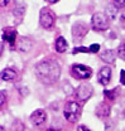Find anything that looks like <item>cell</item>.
Instances as JSON below:
<instances>
[{"label": "cell", "instance_id": "cell-17", "mask_svg": "<svg viewBox=\"0 0 125 131\" xmlns=\"http://www.w3.org/2000/svg\"><path fill=\"white\" fill-rule=\"evenodd\" d=\"M118 56H119L121 59H124L125 58V46H124V43L120 44V47H119V49H118Z\"/></svg>", "mask_w": 125, "mask_h": 131}, {"label": "cell", "instance_id": "cell-19", "mask_svg": "<svg viewBox=\"0 0 125 131\" xmlns=\"http://www.w3.org/2000/svg\"><path fill=\"white\" fill-rule=\"evenodd\" d=\"M99 50H100V46L96 44V43H95V44H91V46L89 47V52H90V53H97Z\"/></svg>", "mask_w": 125, "mask_h": 131}, {"label": "cell", "instance_id": "cell-23", "mask_svg": "<svg viewBox=\"0 0 125 131\" xmlns=\"http://www.w3.org/2000/svg\"><path fill=\"white\" fill-rule=\"evenodd\" d=\"M9 0H0V6H6Z\"/></svg>", "mask_w": 125, "mask_h": 131}, {"label": "cell", "instance_id": "cell-20", "mask_svg": "<svg viewBox=\"0 0 125 131\" xmlns=\"http://www.w3.org/2000/svg\"><path fill=\"white\" fill-rule=\"evenodd\" d=\"M114 3L116 8H123L125 5V0H114Z\"/></svg>", "mask_w": 125, "mask_h": 131}, {"label": "cell", "instance_id": "cell-24", "mask_svg": "<svg viewBox=\"0 0 125 131\" xmlns=\"http://www.w3.org/2000/svg\"><path fill=\"white\" fill-rule=\"evenodd\" d=\"M3 50H4V46L0 43V56H1V53H3Z\"/></svg>", "mask_w": 125, "mask_h": 131}, {"label": "cell", "instance_id": "cell-16", "mask_svg": "<svg viewBox=\"0 0 125 131\" xmlns=\"http://www.w3.org/2000/svg\"><path fill=\"white\" fill-rule=\"evenodd\" d=\"M80 52H82V53H90L89 52V47H81V46H77V47H75L73 48V54H77Z\"/></svg>", "mask_w": 125, "mask_h": 131}, {"label": "cell", "instance_id": "cell-4", "mask_svg": "<svg viewBox=\"0 0 125 131\" xmlns=\"http://www.w3.org/2000/svg\"><path fill=\"white\" fill-rule=\"evenodd\" d=\"M71 72L73 77L77 80H89L92 76V69L83 64H73L71 68Z\"/></svg>", "mask_w": 125, "mask_h": 131}, {"label": "cell", "instance_id": "cell-22", "mask_svg": "<svg viewBox=\"0 0 125 131\" xmlns=\"http://www.w3.org/2000/svg\"><path fill=\"white\" fill-rule=\"evenodd\" d=\"M77 131H91L87 126H85V125H80L77 127Z\"/></svg>", "mask_w": 125, "mask_h": 131}, {"label": "cell", "instance_id": "cell-11", "mask_svg": "<svg viewBox=\"0 0 125 131\" xmlns=\"http://www.w3.org/2000/svg\"><path fill=\"white\" fill-rule=\"evenodd\" d=\"M3 39L5 42H8L12 46V48H13V46H14L15 39H16V32L13 30V29H5L4 33H3Z\"/></svg>", "mask_w": 125, "mask_h": 131}, {"label": "cell", "instance_id": "cell-18", "mask_svg": "<svg viewBox=\"0 0 125 131\" xmlns=\"http://www.w3.org/2000/svg\"><path fill=\"white\" fill-rule=\"evenodd\" d=\"M104 95L106 96L108 98H110V100H114L115 98V92H114V90H105L104 91Z\"/></svg>", "mask_w": 125, "mask_h": 131}, {"label": "cell", "instance_id": "cell-21", "mask_svg": "<svg viewBox=\"0 0 125 131\" xmlns=\"http://www.w3.org/2000/svg\"><path fill=\"white\" fill-rule=\"evenodd\" d=\"M120 82H121V84H124L125 83V71L124 69L120 72Z\"/></svg>", "mask_w": 125, "mask_h": 131}, {"label": "cell", "instance_id": "cell-27", "mask_svg": "<svg viewBox=\"0 0 125 131\" xmlns=\"http://www.w3.org/2000/svg\"><path fill=\"white\" fill-rule=\"evenodd\" d=\"M47 131H54V130H53V129H48Z\"/></svg>", "mask_w": 125, "mask_h": 131}, {"label": "cell", "instance_id": "cell-13", "mask_svg": "<svg viewBox=\"0 0 125 131\" xmlns=\"http://www.w3.org/2000/svg\"><path fill=\"white\" fill-rule=\"evenodd\" d=\"M32 46H33V43H32L28 38H23V39L19 42L18 49H19L20 52H23V53H28L32 49Z\"/></svg>", "mask_w": 125, "mask_h": 131}, {"label": "cell", "instance_id": "cell-1", "mask_svg": "<svg viewBox=\"0 0 125 131\" xmlns=\"http://www.w3.org/2000/svg\"><path fill=\"white\" fill-rule=\"evenodd\" d=\"M35 76L44 84H52L58 81L61 76V67L54 59H44L35 66Z\"/></svg>", "mask_w": 125, "mask_h": 131}, {"label": "cell", "instance_id": "cell-3", "mask_svg": "<svg viewBox=\"0 0 125 131\" xmlns=\"http://www.w3.org/2000/svg\"><path fill=\"white\" fill-rule=\"evenodd\" d=\"M91 24L92 28L97 32L106 30L109 28V18L105 13H95L91 18Z\"/></svg>", "mask_w": 125, "mask_h": 131}, {"label": "cell", "instance_id": "cell-14", "mask_svg": "<svg viewBox=\"0 0 125 131\" xmlns=\"http://www.w3.org/2000/svg\"><path fill=\"white\" fill-rule=\"evenodd\" d=\"M101 59L104 61V62H106V63H114V61H115V53H114V50H105L102 54H101Z\"/></svg>", "mask_w": 125, "mask_h": 131}, {"label": "cell", "instance_id": "cell-8", "mask_svg": "<svg viewBox=\"0 0 125 131\" xmlns=\"http://www.w3.org/2000/svg\"><path fill=\"white\" fill-rule=\"evenodd\" d=\"M110 80H111V68L110 67H104L100 69L97 73V81L102 86H108Z\"/></svg>", "mask_w": 125, "mask_h": 131}, {"label": "cell", "instance_id": "cell-25", "mask_svg": "<svg viewBox=\"0 0 125 131\" xmlns=\"http://www.w3.org/2000/svg\"><path fill=\"white\" fill-rule=\"evenodd\" d=\"M48 1H49V3H57L58 0H48Z\"/></svg>", "mask_w": 125, "mask_h": 131}, {"label": "cell", "instance_id": "cell-10", "mask_svg": "<svg viewBox=\"0 0 125 131\" xmlns=\"http://www.w3.org/2000/svg\"><path fill=\"white\" fill-rule=\"evenodd\" d=\"M0 78L5 82H12L15 81L18 78V72L13 68H5L0 72Z\"/></svg>", "mask_w": 125, "mask_h": 131}, {"label": "cell", "instance_id": "cell-7", "mask_svg": "<svg viewBox=\"0 0 125 131\" xmlns=\"http://www.w3.org/2000/svg\"><path fill=\"white\" fill-rule=\"evenodd\" d=\"M47 121V112L44 110H35L33 114L31 115V122L35 126H41Z\"/></svg>", "mask_w": 125, "mask_h": 131}, {"label": "cell", "instance_id": "cell-2", "mask_svg": "<svg viewBox=\"0 0 125 131\" xmlns=\"http://www.w3.org/2000/svg\"><path fill=\"white\" fill-rule=\"evenodd\" d=\"M63 115H64V118L68 122H72L73 124V122H76L78 118H80L81 106L78 105L77 102H75V101H70L63 107Z\"/></svg>", "mask_w": 125, "mask_h": 131}, {"label": "cell", "instance_id": "cell-26", "mask_svg": "<svg viewBox=\"0 0 125 131\" xmlns=\"http://www.w3.org/2000/svg\"><path fill=\"white\" fill-rule=\"evenodd\" d=\"M0 131H5V129H4L3 126H0Z\"/></svg>", "mask_w": 125, "mask_h": 131}, {"label": "cell", "instance_id": "cell-12", "mask_svg": "<svg viewBox=\"0 0 125 131\" xmlns=\"http://www.w3.org/2000/svg\"><path fill=\"white\" fill-rule=\"evenodd\" d=\"M54 48L58 53H64L67 48H68V44H67V40L63 38V37H58L57 40H56V44H54Z\"/></svg>", "mask_w": 125, "mask_h": 131}, {"label": "cell", "instance_id": "cell-5", "mask_svg": "<svg viewBox=\"0 0 125 131\" xmlns=\"http://www.w3.org/2000/svg\"><path fill=\"white\" fill-rule=\"evenodd\" d=\"M39 23L43 28L51 29L54 24V14L49 10V9H42L41 14H39Z\"/></svg>", "mask_w": 125, "mask_h": 131}, {"label": "cell", "instance_id": "cell-9", "mask_svg": "<svg viewBox=\"0 0 125 131\" xmlns=\"http://www.w3.org/2000/svg\"><path fill=\"white\" fill-rule=\"evenodd\" d=\"M86 33H87V27H86V24H76L75 27H73V29H72V34H73V38H75V40L76 42H80L85 35H86Z\"/></svg>", "mask_w": 125, "mask_h": 131}, {"label": "cell", "instance_id": "cell-6", "mask_svg": "<svg viewBox=\"0 0 125 131\" xmlns=\"http://www.w3.org/2000/svg\"><path fill=\"white\" fill-rule=\"evenodd\" d=\"M92 92H94V90H92L91 84H89V83H83V84H80V86H78L77 91H76V95H77L78 100H81V101H86V100H89V98L91 97Z\"/></svg>", "mask_w": 125, "mask_h": 131}, {"label": "cell", "instance_id": "cell-15", "mask_svg": "<svg viewBox=\"0 0 125 131\" xmlns=\"http://www.w3.org/2000/svg\"><path fill=\"white\" fill-rule=\"evenodd\" d=\"M5 103H6V92L0 91V110L5 106Z\"/></svg>", "mask_w": 125, "mask_h": 131}]
</instances>
